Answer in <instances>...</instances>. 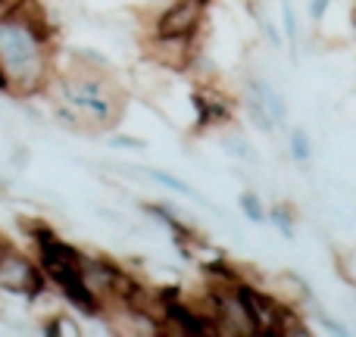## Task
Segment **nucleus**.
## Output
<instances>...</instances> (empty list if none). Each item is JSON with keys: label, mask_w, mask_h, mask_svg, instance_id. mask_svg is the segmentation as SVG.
<instances>
[{"label": "nucleus", "mask_w": 356, "mask_h": 337, "mask_svg": "<svg viewBox=\"0 0 356 337\" xmlns=\"http://www.w3.org/2000/svg\"><path fill=\"white\" fill-rule=\"evenodd\" d=\"M122 88L110 63L88 50L75 56L72 72L56 79L54 116L60 125H66V131H75V135L110 131L122 119Z\"/></svg>", "instance_id": "f257e3e1"}, {"label": "nucleus", "mask_w": 356, "mask_h": 337, "mask_svg": "<svg viewBox=\"0 0 356 337\" xmlns=\"http://www.w3.org/2000/svg\"><path fill=\"white\" fill-rule=\"evenodd\" d=\"M0 75L10 85V97L41 94L54 79L47 25L29 13V0L0 16Z\"/></svg>", "instance_id": "f03ea898"}, {"label": "nucleus", "mask_w": 356, "mask_h": 337, "mask_svg": "<svg viewBox=\"0 0 356 337\" xmlns=\"http://www.w3.org/2000/svg\"><path fill=\"white\" fill-rule=\"evenodd\" d=\"M31 238L38 244V259H41V272L47 281H54L63 294L85 284L81 281V253L63 244L54 228H31Z\"/></svg>", "instance_id": "7ed1b4c3"}, {"label": "nucleus", "mask_w": 356, "mask_h": 337, "mask_svg": "<svg viewBox=\"0 0 356 337\" xmlns=\"http://www.w3.org/2000/svg\"><path fill=\"white\" fill-rule=\"evenodd\" d=\"M47 284L41 265H35V259H29L19 250H0V288L10 294H25L38 297Z\"/></svg>", "instance_id": "20e7f679"}, {"label": "nucleus", "mask_w": 356, "mask_h": 337, "mask_svg": "<svg viewBox=\"0 0 356 337\" xmlns=\"http://www.w3.org/2000/svg\"><path fill=\"white\" fill-rule=\"evenodd\" d=\"M147 56L163 69H172V72H184L191 63L197 60L194 54V38L191 35H150L147 38Z\"/></svg>", "instance_id": "39448f33"}, {"label": "nucleus", "mask_w": 356, "mask_h": 337, "mask_svg": "<svg viewBox=\"0 0 356 337\" xmlns=\"http://www.w3.org/2000/svg\"><path fill=\"white\" fill-rule=\"evenodd\" d=\"M207 16V0H172L160 19H156V35H191L197 38Z\"/></svg>", "instance_id": "423d86ee"}, {"label": "nucleus", "mask_w": 356, "mask_h": 337, "mask_svg": "<svg viewBox=\"0 0 356 337\" xmlns=\"http://www.w3.org/2000/svg\"><path fill=\"white\" fill-rule=\"evenodd\" d=\"M131 169H138V172H144V175H150L156 184H163V188H169V190H175V194H181V197H191V200H197V203H203L207 209H213L216 215H219V209L213 206V203L207 200V197L200 194V190H194L191 184H184L181 178H175V175H169V172H163V169H156V166H131Z\"/></svg>", "instance_id": "0eeeda50"}, {"label": "nucleus", "mask_w": 356, "mask_h": 337, "mask_svg": "<svg viewBox=\"0 0 356 337\" xmlns=\"http://www.w3.org/2000/svg\"><path fill=\"white\" fill-rule=\"evenodd\" d=\"M250 91H257L259 97H263V104H266V110L272 113V119H275V125H288V104H284V97L275 91L272 85H266V81H259V79H250Z\"/></svg>", "instance_id": "6e6552de"}, {"label": "nucleus", "mask_w": 356, "mask_h": 337, "mask_svg": "<svg viewBox=\"0 0 356 337\" xmlns=\"http://www.w3.org/2000/svg\"><path fill=\"white\" fill-rule=\"evenodd\" d=\"M244 113H247V119L263 131V135H272V131H275V119H272V113L266 110L263 97H259L257 91H250V97L244 100Z\"/></svg>", "instance_id": "1a4fd4ad"}, {"label": "nucleus", "mask_w": 356, "mask_h": 337, "mask_svg": "<svg viewBox=\"0 0 356 337\" xmlns=\"http://www.w3.org/2000/svg\"><path fill=\"white\" fill-rule=\"evenodd\" d=\"M275 290H278V300L288 303V306H294V303H303L309 297L303 278H297V275H278L275 278Z\"/></svg>", "instance_id": "9d476101"}, {"label": "nucleus", "mask_w": 356, "mask_h": 337, "mask_svg": "<svg viewBox=\"0 0 356 337\" xmlns=\"http://www.w3.org/2000/svg\"><path fill=\"white\" fill-rule=\"evenodd\" d=\"M222 147H225L228 154L234 156V160L257 163V150H253L250 141H247L244 135H238V131H228V135H222Z\"/></svg>", "instance_id": "9b49d317"}, {"label": "nucleus", "mask_w": 356, "mask_h": 337, "mask_svg": "<svg viewBox=\"0 0 356 337\" xmlns=\"http://www.w3.org/2000/svg\"><path fill=\"white\" fill-rule=\"evenodd\" d=\"M282 16H284V35H288V47H291V60L297 63V38H300V28H297V13L291 6V0H282Z\"/></svg>", "instance_id": "f8f14e48"}, {"label": "nucleus", "mask_w": 356, "mask_h": 337, "mask_svg": "<svg viewBox=\"0 0 356 337\" xmlns=\"http://www.w3.org/2000/svg\"><path fill=\"white\" fill-rule=\"evenodd\" d=\"M291 156H294L297 163H309V156H313V144H309V135L300 129H291Z\"/></svg>", "instance_id": "ddd939ff"}, {"label": "nucleus", "mask_w": 356, "mask_h": 337, "mask_svg": "<svg viewBox=\"0 0 356 337\" xmlns=\"http://www.w3.org/2000/svg\"><path fill=\"white\" fill-rule=\"evenodd\" d=\"M241 209H244L247 219H253L257 225H263V222H266V209H263V203H259V197H257V194H250V190H244V194H241Z\"/></svg>", "instance_id": "4468645a"}, {"label": "nucleus", "mask_w": 356, "mask_h": 337, "mask_svg": "<svg viewBox=\"0 0 356 337\" xmlns=\"http://www.w3.org/2000/svg\"><path fill=\"white\" fill-rule=\"evenodd\" d=\"M272 219H275V225H278V231L284 234L288 240H294V219H291V213L284 206H275L272 209Z\"/></svg>", "instance_id": "2eb2a0df"}, {"label": "nucleus", "mask_w": 356, "mask_h": 337, "mask_svg": "<svg viewBox=\"0 0 356 337\" xmlns=\"http://www.w3.org/2000/svg\"><path fill=\"white\" fill-rule=\"evenodd\" d=\"M110 144H113V147H131V150H144V147H147V141H141V138H131V135H113Z\"/></svg>", "instance_id": "dca6fc26"}, {"label": "nucleus", "mask_w": 356, "mask_h": 337, "mask_svg": "<svg viewBox=\"0 0 356 337\" xmlns=\"http://www.w3.org/2000/svg\"><path fill=\"white\" fill-rule=\"evenodd\" d=\"M259 28H263V35L269 38V44H272V47H275V50H282V35H278V31H275V25H272L269 19H263V22H259Z\"/></svg>", "instance_id": "f3484780"}, {"label": "nucleus", "mask_w": 356, "mask_h": 337, "mask_svg": "<svg viewBox=\"0 0 356 337\" xmlns=\"http://www.w3.org/2000/svg\"><path fill=\"white\" fill-rule=\"evenodd\" d=\"M325 10H328V0H313V6H309V16L319 22V19L325 16Z\"/></svg>", "instance_id": "a211bd4d"}]
</instances>
